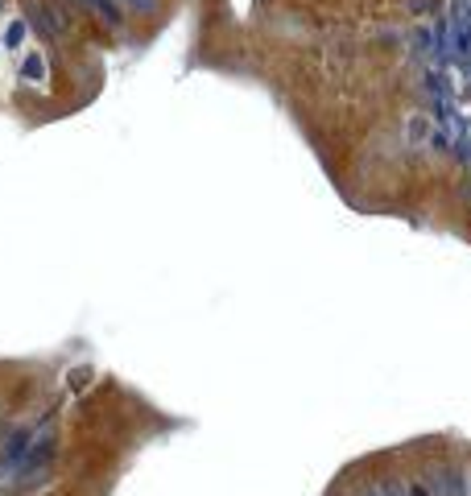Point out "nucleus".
Returning <instances> with one entry per match:
<instances>
[{"label": "nucleus", "mask_w": 471, "mask_h": 496, "mask_svg": "<svg viewBox=\"0 0 471 496\" xmlns=\"http://www.w3.org/2000/svg\"><path fill=\"white\" fill-rule=\"evenodd\" d=\"M21 38H25V25L17 21V25H9V33H4V46L13 50V46H21Z\"/></svg>", "instance_id": "3"}, {"label": "nucleus", "mask_w": 471, "mask_h": 496, "mask_svg": "<svg viewBox=\"0 0 471 496\" xmlns=\"http://www.w3.org/2000/svg\"><path fill=\"white\" fill-rule=\"evenodd\" d=\"M21 75H25V79H42V75H46V62H42V54H29V58L21 62Z\"/></svg>", "instance_id": "2"}, {"label": "nucleus", "mask_w": 471, "mask_h": 496, "mask_svg": "<svg viewBox=\"0 0 471 496\" xmlns=\"http://www.w3.org/2000/svg\"><path fill=\"white\" fill-rule=\"evenodd\" d=\"M124 4H133V9H145V13L153 9V0H124Z\"/></svg>", "instance_id": "4"}, {"label": "nucleus", "mask_w": 471, "mask_h": 496, "mask_svg": "<svg viewBox=\"0 0 471 496\" xmlns=\"http://www.w3.org/2000/svg\"><path fill=\"white\" fill-rule=\"evenodd\" d=\"M29 21H33V29H38L42 38H62V33L71 29V17H67L54 0H33V4H29Z\"/></svg>", "instance_id": "1"}]
</instances>
